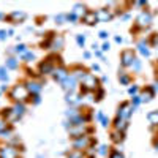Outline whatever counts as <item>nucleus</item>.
<instances>
[{"mask_svg": "<svg viewBox=\"0 0 158 158\" xmlns=\"http://www.w3.org/2000/svg\"><path fill=\"white\" fill-rule=\"evenodd\" d=\"M81 95H85L89 92H95L97 89H100V81L95 77V74L87 73L82 79H81Z\"/></svg>", "mask_w": 158, "mask_h": 158, "instance_id": "obj_1", "label": "nucleus"}, {"mask_svg": "<svg viewBox=\"0 0 158 158\" xmlns=\"http://www.w3.org/2000/svg\"><path fill=\"white\" fill-rule=\"evenodd\" d=\"M8 97L15 103H24V101H27V98L30 97V94H29L27 87H25V84H16V85L11 87Z\"/></svg>", "mask_w": 158, "mask_h": 158, "instance_id": "obj_2", "label": "nucleus"}, {"mask_svg": "<svg viewBox=\"0 0 158 158\" xmlns=\"http://www.w3.org/2000/svg\"><path fill=\"white\" fill-rule=\"evenodd\" d=\"M68 74H70V71L63 67V65H59V67H56V70H54V73H52V79H54L56 82H63L65 79L68 77Z\"/></svg>", "mask_w": 158, "mask_h": 158, "instance_id": "obj_3", "label": "nucleus"}, {"mask_svg": "<svg viewBox=\"0 0 158 158\" xmlns=\"http://www.w3.org/2000/svg\"><path fill=\"white\" fill-rule=\"evenodd\" d=\"M133 106H131V103H122L120 106H118V111H117V117L123 118V120H128L130 115L133 114Z\"/></svg>", "mask_w": 158, "mask_h": 158, "instance_id": "obj_4", "label": "nucleus"}, {"mask_svg": "<svg viewBox=\"0 0 158 158\" xmlns=\"http://www.w3.org/2000/svg\"><path fill=\"white\" fill-rule=\"evenodd\" d=\"M77 84H79V81H77V79L70 73V74H68V77L65 79V81H63L60 85H62V89L68 94V92H74V90H76V85H77Z\"/></svg>", "mask_w": 158, "mask_h": 158, "instance_id": "obj_5", "label": "nucleus"}, {"mask_svg": "<svg viewBox=\"0 0 158 158\" xmlns=\"http://www.w3.org/2000/svg\"><path fill=\"white\" fill-rule=\"evenodd\" d=\"M90 142H92L90 138L87 135H84V136H79V138H76L73 141V147H74V150H81L82 152V149H89Z\"/></svg>", "mask_w": 158, "mask_h": 158, "instance_id": "obj_6", "label": "nucleus"}, {"mask_svg": "<svg viewBox=\"0 0 158 158\" xmlns=\"http://www.w3.org/2000/svg\"><path fill=\"white\" fill-rule=\"evenodd\" d=\"M0 158H19V152L15 146L0 147Z\"/></svg>", "mask_w": 158, "mask_h": 158, "instance_id": "obj_7", "label": "nucleus"}, {"mask_svg": "<svg viewBox=\"0 0 158 158\" xmlns=\"http://www.w3.org/2000/svg\"><path fill=\"white\" fill-rule=\"evenodd\" d=\"M65 46V38L60 35V33H56L52 36V41H51V49L54 51V54H57L59 51H62Z\"/></svg>", "mask_w": 158, "mask_h": 158, "instance_id": "obj_8", "label": "nucleus"}, {"mask_svg": "<svg viewBox=\"0 0 158 158\" xmlns=\"http://www.w3.org/2000/svg\"><path fill=\"white\" fill-rule=\"evenodd\" d=\"M38 70H40V74H43V76H48V74H52L54 73V70H56V65L52 63V62H49V60H43L41 63L38 65Z\"/></svg>", "mask_w": 158, "mask_h": 158, "instance_id": "obj_9", "label": "nucleus"}, {"mask_svg": "<svg viewBox=\"0 0 158 158\" xmlns=\"http://www.w3.org/2000/svg\"><path fill=\"white\" fill-rule=\"evenodd\" d=\"M152 22V15L149 11H141L139 16L136 18V25H139V27H149Z\"/></svg>", "mask_w": 158, "mask_h": 158, "instance_id": "obj_10", "label": "nucleus"}, {"mask_svg": "<svg viewBox=\"0 0 158 158\" xmlns=\"http://www.w3.org/2000/svg\"><path fill=\"white\" fill-rule=\"evenodd\" d=\"M120 60H122V65L123 67H130L131 68V65L135 63L136 57H135V52L131 51V49H127L122 52V56H120Z\"/></svg>", "mask_w": 158, "mask_h": 158, "instance_id": "obj_11", "label": "nucleus"}, {"mask_svg": "<svg viewBox=\"0 0 158 158\" xmlns=\"http://www.w3.org/2000/svg\"><path fill=\"white\" fill-rule=\"evenodd\" d=\"M25 87H27L29 94H30L32 97H33V95H40V92H41V89H43L41 82L33 81V79H30V81H27V82H25Z\"/></svg>", "mask_w": 158, "mask_h": 158, "instance_id": "obj_12", "label": "nucleus"}, {"mask_svg": "<svg viewBox=\"0 0 158 158\" xmlns=\"http://www.w3.org/2000/svg\"><path fill=\"white\" fill-rule=\"evenodd\" d=\"M112 18H114V15L111 13V10H108V8H101V10L97 11V19H98V22H108V21H111Z\"/></svg>", "mask_w": 158, "mask_h": 158, "instance_id": "obj_13", "label": "nucleus"}, {"mask_svg": "<svg viewBox=\"0 0 158 158\" xmlns=\"http://www.w3.org/2000/svg\"><path fill=\"white\" fill-rule=\"evenodd\" d=\"M25 18H27V15H25L24 11H13L11 15H8V21H11V22H15V24H19V22H22V21H25Z\"/></svg>", "mask_w": 158, "mask_h": 158, "instance_id": "obj_14", "label": "nucleus"}, {"mask_svg": "<svg viewBox=\"0 0 158 158\" xmlns=\"http://www.w3.org/2000/svg\"><path fill=\"white\" fill-rule=\"evenodd\" d=\"M85 123H81V125H76V127H71L68 131H70V136H73L74 139L79 138V136H84L85 135Z\"/></svg>", "mask_w": 158, "mask_h": 158, "instance_id": "obj_15", "label": "nucleus"}, {"mask_svg": "<svg viewBox=\"0 0 158 158\" xmlns=\"http://www.w3.org/2000/svg\"><path fill=\"white\" fill-rule=\"evenodd\" d=\"M81 98H82V95H77L76 92H68L67 97H65V101H67L70 106H74V104L81 103Z\"/></svg>", "mask_w": 158, "mask_h": 158, "instance_id": "obj_16", "label": "nucleus"}, {"mask_svg": "<svg viewBox=\"0 0 158 158\" xmlns=\"http://www.w3.org/2000/svg\"><path fill=\"white\" fill-rule=\"evenodd\" d=\"M82 22H84V24H87V25H95V24H98V19H97V11L89 10V11H87V15L82 18Z\"/></svg>", "mask_w": 158, "mask_h": 158, "instance_id": "obj_17", "label": "nucleus"}, {"mask_svg": "<svg viewBox=\"0 0 158 158\" xmlns=\"http://www.w3.org/2000/svg\"><path fill=\"white\" fill-rule=\"evenodd\" d=\"M70 73H71V74H73V76H74V77L77 79L79 82H81V79H82V77H84V76L87 74L85 68H82V67H79V65H76V67H74V68H73V70H71Z\"/></svg>", "mask_w": 158, "mask_h": 158, "instance_id": "obj_18", "label": "nucleus"}, {"mask_svg": "<svg viewBox=\"0 0 158 158\" xmlns=\"http://www.w3.org/2000/svg\"><path fill=\"white\" fill-rule=\"evenodd\" d=\"M87 11H89V10H87V8H85V5H82V3H76V5L73 6V13H74L76 16H79L81 19L87 15Z\"/></svg>", "mask_w": 158, "mask_h": 158, "instance_id": "obj_19", "label": "nucleus"}, {"mask_svg": "<svg viewBox=\"0 0 158 158\" xmlns=\"http://www.w3.org/2000/svg\"><path fill=\"white\" fill-rule=\"evenodd\" d=\"M153 95H155L153 90H152L150 87H147V89L142 90V94H141L139 97H141V101H142V103H147V101H150V100L153 98Z\"/></svg>", "mask_w": 158, "mask_h": 158, "instance_id": "obj_20", "label": "nucleus"}, {"mask_svg": "<svg viewBox=\"0 0 158 158\" xmlns=\"http://www.w3.org/2000/svg\"><path fill=\"white\" fill-rule=\"evenodd\" d=\"M13 112H15V115L18 118H21L25 114V104L24 103H16L15 106H13Z\"/></svg>", "mask_w": 158, "mask_h": 158, "instance_id": "obj_21", "label": "nucleus"}, {"mask_svg": "<svg viewBox=\"0 0 158 158\" xmlns=\"http://www.w3.org/2000/svg\"><path fill=\"white\" fill-rule=\"evenodd\" d=\"M114 127H115V130H118V131H123L128 128V120H123V118H120V117H117L115 118V122H114Z\"/></svg>", "mask_w": 158, "mask_h": 158, "instance_id": "obj_22", "label": "nucleus"}, {"mask_svg": "<svg viewBox=\"0 0 158 158\" xmlns=\"http://www.w3.org/2000/svg\"><path fill=\"white\" fill-rule=\"evenodd\" d=\"M5 67H6L8 70H18V67H19V60H18L16 57H8L6 62H5Z\"/></svg>", "mask_w": 158, "mask_h": 158, "instance_id": "obj_23", "label": "nucleus"}, {"mask_svg": "<svg viewBox=\"0 0 158 158\" xmlns=\"http://www.w3.org/2000/svg\"><path fill=\"white\" fill-rule=\"evenodd\" d=\"M29 51V48L25 46V44H18V46H15V49H13V52H15V54H18V56H24L25 52Z\"/></svg>", "mask_w": 158, "mask_h": 158, "instance_id": "obj_24", "label": "nucleus"}, {"mask_svg": "<svg viewBox=\"0 0 158 158\" xmlns=\"http://www.w3.org/2000/svg\"><path fill=\"white\" fill-rule=\"evenodd\" d=\"M147 120L152 125H158V111H152L147 114Z\"/></svg>", "mask_w": 158, "mask_h": 158, "instance_id": "obj_25", "label": "nucleus"}, {"mask_svg": "<svg viewBox=\"0 0 158 158\" xmlns=\"http://www.w3.org/2000/svg\"><path fill=\"white\" fill-rule=\"evenodd\" d=\"M8 79H10L8 68H6V67H0V81L5 84V82H8Z\"/></svg>", "mask_w": 158, "mask_h": 158, "instance_id": "obj_26", "label": "nucleus"}, {"mask_svg": "<svg viewBox=\"0 0 158 158\" xmlns=\"http://www.w3.org/2000/svg\"><path fill=\"white\" fill-rule=\"evenodd\" d=\"M21 59H22L25 63H30V62H33V60H35V52H32V51L29 49L24 56H21Z\"/></svg>", "mask_w": 158, "mask_h": 158, "instance_id": "obj_27", "label": "nucleus"}, {"mask_svg": "<svg viewBox=\"0 0 158 158\" xmlns=\"http://www.w3.org/2000/svg\"><path fill=\"white\" fill-rule=\"evenodd\" d=\"M95 117H97V118H98V120L101 122V125H103V127H108V125H109V118H108L106 115H104V114H103L101 111H98Z\"/></svg>", "mask_w": 158, "mask_h": 158, "instance_id": "obj_28", "label": "nucleus"}, {"mask_svg": "<svg viewBox=\"0 0 158 158\" xmlns=\"http://www.w3.org/2000/svg\"><path fill=\"white\" fill-rule=\"evenodd\" d=\"M118 81H120V84H122V85H128V84H130V81H131V77H130L127 73L120 71V74H118Z\"/></svg>", "mask_w": 158, "mask_h": 158, "instance_id": "obj_29", "label": "nucleus"}, {"mask_svg": "<svg viewBox=\"0 0 158 158\" xmlns=\"http://www.w3.org/2000/svg\"><path fill=\"white\" fill-rule=\"evenodd\" d=\"M138 48H139V52H141L142 56H146V57H149V56H150V51H149L147 44L144 43V41H141V43L138 44Z\"/></svg>", "mask_w": 158, "mask_h": 158, "instance_id": "obj_30", "label": "nucleus"}, {"mask_svg": "<svg viewBox=\"0 0 158 158\" xmlns=\"http://www.w3.org/2000/svg\"><path fill=\"white\" fill-rule=\"evenodd\" d=\"M111 138H112L114 142H122L123 141V133H122V131H118V130H115V131H112Z\"/></svg>", "mask_w": 158, "mask_h": 158, "instance_id": "obj_31", "label": "nucleus"}, {"mask_svg": "<svg viewBox=\"0 0 158 158\" xmlns=\"http://www.w3.org/2000/svg\"><path fill=\"white\" fill-rule=\"evenodd\" d=\"M79 19H81V18H79V16H76L73 11H70L68 15H67V22H71V24H77V21H79Z\"/></svg>", "mask_w": 158, "mask_h": 158, "instance_id": "obj_32", "label": "nucleus"}, {"mask_svg": "<svg viewBox=\"0 0 158 158\" xmlns=\"http://www.w3.org/2000/svg\"><path fill=\"white\" fill-rule=\"evenodd\" d=\"M94 97H95V101H101L103 97H104V90H103V89H97V90L94 92Z\"/></svg>", "mask_w": 158, "mask_h": 158, "instance_id": "obj_33", "label": "nucleus"}, {"mask_svg": "<svg viewBox=\"0 0 158 158\" xmlns=\"http://www.w3.org/2000/svg\"><path fill=\"white\" fill-rule=\"evenodd\" d=\"M76 43L79 48H84L85 46V35H76Z\"/></svg>", "mask_w": 158, "mask_h": 158, "instance_id": "obj_34", "label": "nucleus"}, {"mask_svg": "<svg viewBox=\"0 0 158 158\" xmlns=\"http://www.w3.org/2000/svg\"><path fill=\"white\" fill-rule=\"evenodd\" d=\"M141 67H142V65H141V60H139V59H136V60H135V63L131 65V70L138 73V71H141Z\"/></svg>", "mask_w": 158, "mask_h": 158, "instance_id": "obj_35", "label": "nucleus"}, {"mask_svg": "<svg viewBox=\"0 0 158 158\" xmlns=\"http://www.w3.org/2000/svg\"><path fill=\"white\" fill-rule=\"evenodd\" d=\"M56 24H63V22H67V15H57L54 18Z\"/></svg>", "mask_w": 158, "mask_h": 158, "instance_id": "obj_36", "label": "nucleus"}, {"mask_svg": "<svg viewBox=\"0 0 158 158\" xmlns=\"http://www.w3.org/2000/svg\"><path fill=\"white\" fill-rule=\"evenodd\" d=\"M142 101H141V97L139 95H136V97H133V100H131V106L133 108H136V106H139Z\"/></svg>", "mask_w": 158, "mask_h": 158, "instance_id": "obj_37", "label": "nucleus"}, {"mask_svg": "<svg viewBox=\"0 0 158 158\" xmlns=\"http://www.w3.org/2000/svg\"><path fill=\"white\" fill-rule=\"evenodd\" d=\"M68 158H82V152H81V150H73V152L68 155Z\"/></svg>", "mask_w": 158, "mask_h": 158, "instance_id": "obj_38", "label": "nucleus"}, {"mask_svg": "<svg viewBox=\"0 0 158 158\" xmlns=\"http://www.w3.org/2000/svg\"><path fill=\"white\" fill-rule=\"evenodd\" d=\"M139 92V89H138V85H131L130 89H128V94L130 95H133V97H136V94Z\"/></svg>", "mask_w": 158, "mask_h": 158, "instance_id": "obj_39", "label": "nucleus"}, {"mask_svg": "<svg viewBox=\"0 0 158 158\" xmlns=\"http://www.w3.org/2000/svg\"><path fill=\"white\" fill-rule=\"evenodd\" d=\"M6 120H5V118H2V117H0V133H2V131H5L8 127H6Z\"/></svg>", "mask_w": 158, "mask_h": 158, "instance_id": "obj_40", "label": "nucleus"}, {"mask_svg": "<svg viewBox=\"0 0 158 158\" xmlns=\"http://www.w3.org/2000/svg\"><path fill=\"white\" fill-rule=\"evenodd\" d=\"M109 158H123V155H122L120 152H118V150H114V152H111Z\"/></svg>", "mask_w": 158, "mask_h": 158, "instance_id": "obj_41", "label": "nucleus"}, {"mask_svg": "<svg viewBox=\"0 0 158 158\" xmlns=\"http://www.w3.org/2000/svg\"><path fill=\"white\" fill-rule=\"evenodd\" d=\"M32 103L35 104V106H36V104H40V103H41V97H40V95H33L32 97Z\"/></svg>", "mask_w": 158, "mask_h": 158, "instance_id": "obj_42", "label": "nucleus"}, {"mask_svg": "<svg viewBox=\"0 0 158 158\" xmlns=\"http://www.w3.org/2000/svg\"><path fill=\"white\" fill-rule=\"evenodd\" d=\"M98 153H100V155H106V153H108V147H106V146H100V147H98Z\"/></svg>", "mask_w": 158, "mask_h": 158, "instance_id": "obj_43", "label": "nucleus"}, {"mask_svg": "<svg viewBox=\"0 0 158 158\" xmlns=\"http://www.w3.org/2000/svg\"><path fill=\"white\" fill-rule=\"evenodd\" d=\"M109 48H111V44L106 41V43H103V46H101V52H106V51H109Z\"/></svg>", "mask_w": 158, "mask_h": 158, "instance_id": "obj_44", "label": "nucleus"}, {"mask_svg": "<svg viewBox=\"0 0 158 158\" xmlns=\"http://www.w3.org/2000/svg\"><path fill=\"white\" fill-rule=\"evenodd\" d=\"M98 36H100L101 40H106V38L109 36V33H108V32H104V30H101V32L98 33Z\"/></svg>", "mask_w": 158, "mask_h": 158, "instance_id": "obj_45", "label": "nucleus"}, {"mask_svg": "<svg viewBox=\"0 0 158 158\" xmlns=\"http://www.w3.org/2000/svg\"><path fill=\"white\" fill-rule=\"evenodd\" d=\"M8 36V33H6V30H0V41H3V40Z\"/></svg>", "mask_w": 158, "mask_h": 158, "instance_id": "obj_46", "label": "nucleus"}, {"mask_svg": "<svg viewBox=\"0 0 158 158\" xmlns=\"http://www.w3.org/2000/svg\"><path fill=\"white\" fill-rule=\"evenodd\" d=\"M6 15H5V13H2V11H0V22H2V21H6Z\"/></svg>", "mask_w": 158, "mask_h": 158, "instance_id": "obj_47", "label": "nucleus"}, {"mask_svg": "<svg viewBox=\"0 0 158 158\" xmlns=\"http://www.w3.org/2000/svg\"><path fill=\"white\" fill-rule=\"evenodd\" d=\"M133 5H135V6H146L147 3H146V2H135Z\"/></svg>", "mask_w": 158, "mask_h": 158, "instance_id": "obj_48", "label": "nucleus"}, {"mask_svg": "<svg viewBox=\"0 0 158 158\" xmlns=\"http://www.w3.org/2000/svg\"><path fill=\"white\" fill-rule=\"evenodd\" d=\"M152 90H153V94H156V92H158V82H155L153 84V87H150Z\"/></svg>", "mask_w": 158, "mask_h": 158, "instance_id": "obj_49", "label": "nucleus"}, {"mask_svg": "<svg viewBox=\"0 0 158 158\" xmlns=\"http://www.w3.org/2000/svg\"><path fill=\"white\" fill-rule=\"evenodd\" d=\"M6 33H8V36H13V35H15V30H13V29H8Z\"/></svg>", "mask_w": 158, "mask_h": 158, "instance_id": "obj_50", "label": "nucleus"}, {"mask_svg": "<svg viewBox=\"0 0 158 158\" xmlns=\"http://www.w3.org/2000/svg\"><path fill=\"white\" fill-rule=\"evenodd\" d=\"M92 70H94V71H100V67H98V65H92Z\"/></svg>", "mask_w": 158, "mask_h": 158, "instance_id": "obj_51", "label": "nucleus"}, {"mask_svg": "<svg viewBox=\"0 0 158 158\" xmlns=\"http://www.w3.org/2000/svg\"><path fill=\"white\" fill-rule=\"evenodd\" d=\"M84 57H85V59H90V57H92V54H90L89 51H85V52H84Z\"/></svg>", "mask_w": 158, "mask_h": 158, "instance_id": "obj_52", "label": "nucleus"}, {"mask_svg": "<svg viewBox=\"0 0 158 158\" xmlns=\"http://www.w3.org/2000/svg\"><path fill=\"white\" fill-rule=\"evenodd\" d=\"M114 41H115V43H122V38H120V36H115Z\"/></svg>", "mask_w": 158, "mask_h": 158, "instance_id": "obj_53", "label": "nucleus"}, {"mask_svg": "<svg viewBox=\"0 0 158 158\" xmlns=\"http://www.w3.org/2000/svg\"><path fill=\"white\" fill-rule=\"evenodd\" d=\"M122 19H123V21H128V19H130V15H123Z\"/></svg>", "mask_w": 158, "mask_h": 158, "instance_id": "obj_54", "label": "nucleus"}, {"mask_svg": "<svg viewBox=\"0 0 158 158\" xmlns=\"http://www.w3.org/2000/svg\"><path fill=\"white\" fill-rule=\"evenodd\" d=\"M155 147H156V150H158V141L155 142Z\"/></svg>", "mask_w": 158, "mask_h": 158, "instance_id": "obj_55", "label": "nucleus"}, {"mask_svg": "<svg viewBox=\"0 0 158 158\" xmlns=\"http://www.w3.org/2000/svg\"><path fill=\"white\" fill-rule=\"evenodd\" d=\"M156 76H158V71H156Z\"/></svg>", "mask_w": 158, "mask_h": 158, "instance_id": "obj_56", "label": "nucleus"}, {"mask_svg": "<svg viewBox=\"0 0 158 158\" xmlns=\"http://www.w3.org/2000/svg\"><path fill=\"white\" fill-rule=\"evenodd\" d=\"M0 94H2V92H0Z\"/></svg>", "mask_w": 158, "mask_h": 158, "instance_id": "obj_57", "label": "nucleus"}]
</instances>
